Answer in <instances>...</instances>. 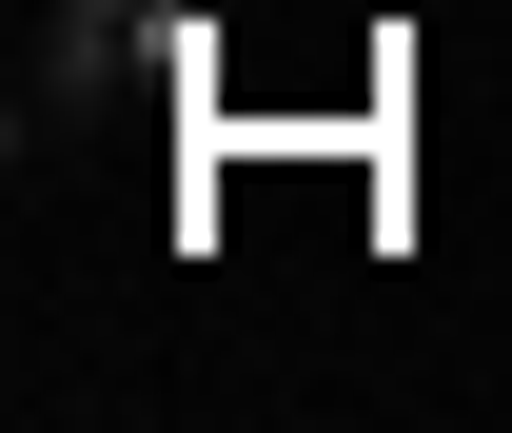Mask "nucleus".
I'll return each mask as SVG.
<instances>
[{"label": "nucleus", "instance_id": "f257e3e1", "mask_svg": "<svg viewBox=\"0 0 512 433\" xmlns=\"http://www.w3.org/2000/svg\"><path fill=\"white\" fill-rule=\"evenodd\" d=\"M197 79H217V0H40L20 138L40 119H119V99H197Z\"/></svg>", "mask_w": 512, "mask_h": 433}]
</instances>
